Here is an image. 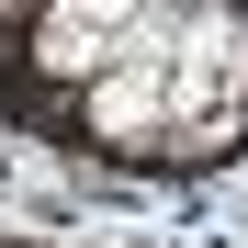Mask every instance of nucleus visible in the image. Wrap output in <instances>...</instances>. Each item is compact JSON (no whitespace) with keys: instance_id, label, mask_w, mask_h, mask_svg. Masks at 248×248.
<instances>
[{"instance_id":"1","label":"nucleus","mask_w":248,"mask_h":248,"mask_svg":"<svg viewBox=\"0 0 248 248\" xmlns=\"http://www.w3.org/2000/svg\"><path fill=\"white\" fill-rule=\"evenodd\" d=\"M79 113H91V136H102V147L147 158V147H158V113H170V68H147V57H113L102 79H79Z\"/></svg>"},{"instance_id":"2","label":"nucleus","mask_w":248,"mask_h":248,"mask_svg":"<svg viewBox=\"0 0 248 248\" xmlns=\"http://www.w3.org/2000/svg\"><path fill=\"white\" fill-rule=\"evenodd\" d=\"M136 12H147V0H57V12L34 23V46H23V57L46 68V79H102Z\"/></svg>"}]
</instances>
